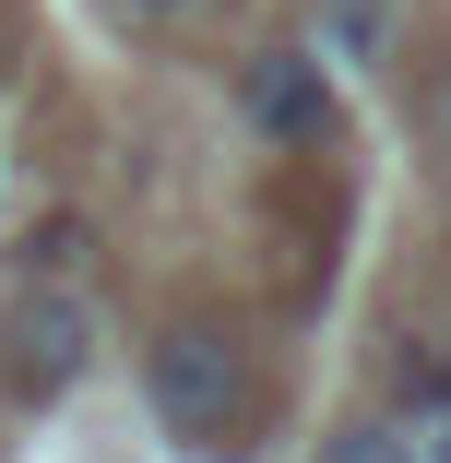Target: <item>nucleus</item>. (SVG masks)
Wrapping results in <instances>:
<instances>
[{
    "label": "nucleus",
    "instance_id": "nucleus-6",
    "mask_svg": "<svg viewBox=\"0 0 451 463\" xmlns=\"http://www.w3.org/2000/svg\"><path fill=\"white\" fill-rule=\"evenodd\" d=\"M404 463H451V404H416V428H404Z\"/></svg>",
    "mask_w": 451,
    "mask_h": 463
},
{
    "label": "nucleus",
    "instance_id": "nucleus-1",
    "mask_svg": "<svg viewBox=\"0 0 451 463\" xmlns=\"http://www.w3.org/2000/svg\"><path fill=\"white\" fill-rule=\"evenodd\" d=\"M143 392H155V428L191 451V463H238V451H249L261 392H249L238 333H214V321H166V333L143 345Z\"/></svg>",
    "mask_w": 451,
    "mask_h": 463
},
{
    "label": "nucleus",
    "instance_id": "nucleus-2",
    "mask_svg": "<svg viewBox=\"0 0 451 463\" xmlns=\"http://www.w3.org/2000/svg\"><path fill=\"white\" fill-rule=\"evenodd\" d=\"M83 368H96V309H83L60 273H24V298L0 309V381L24 404H60Z\"/></svg>",
    "mask_w": 451,
    "mask_h": 463
},
{
    "label": "nucleus",
    "instance_id": "nucleus-7",
    "mask_svg": "<svg viewBox=\"0 0 451 463\" xmlns=\"http://www.w3.org/2000/svg\"><path fill=\"white\" fill-rule=\"evenodd\" d=\"M108 13H131V24H166V13H191V0H108Z\"/></svg>",
    "mask_w": 451,
    "mask_h": 463
},
{
    "label": "nucleus",
    "instance_id": "nucleus-3",
    "mask_svg": "<svg viewBox=\"0 0 451 463\" xmlns=\"http://www.w3.org/2000/svg\"><path fill=\"white\" fill-rule=\"evenodd\" d=\"M238 108L274 131V143H333V60L321 48H261L238 71Z\"/></svg>",
    "mask_w": 451,
    "mask_h": 463
},
{
    "label": "nucleus",
    "instance_id": "nucleus-5",
    "mask_svg": "<svg viewBox=\"0 0 451 463\" xmlns=\"http://www.w3.org/2000/svg\"><path fill=\"white\" fill-rule=\"evenodd\" d=\"M309 463H404V428H392V416H344Z\"/></svg>",
    "mask_w": 451,
    "mask_h": 463
},
{
    "label": "nucleus",
    "instance_id": "nucleus-4",
    "mask_svg": "<svg viewBox=\"0 0 451 463\" xmlns=\"http://www.w3.org/2000/svg\"><path fill=\"white\" fill-rule=\"evenodd\" d=\"M309 48H321L333 71H381V60H392V0H321Z\"/></svg>",
    "mask_w": 451,
    "mask_h": 463
}]
</instances>
